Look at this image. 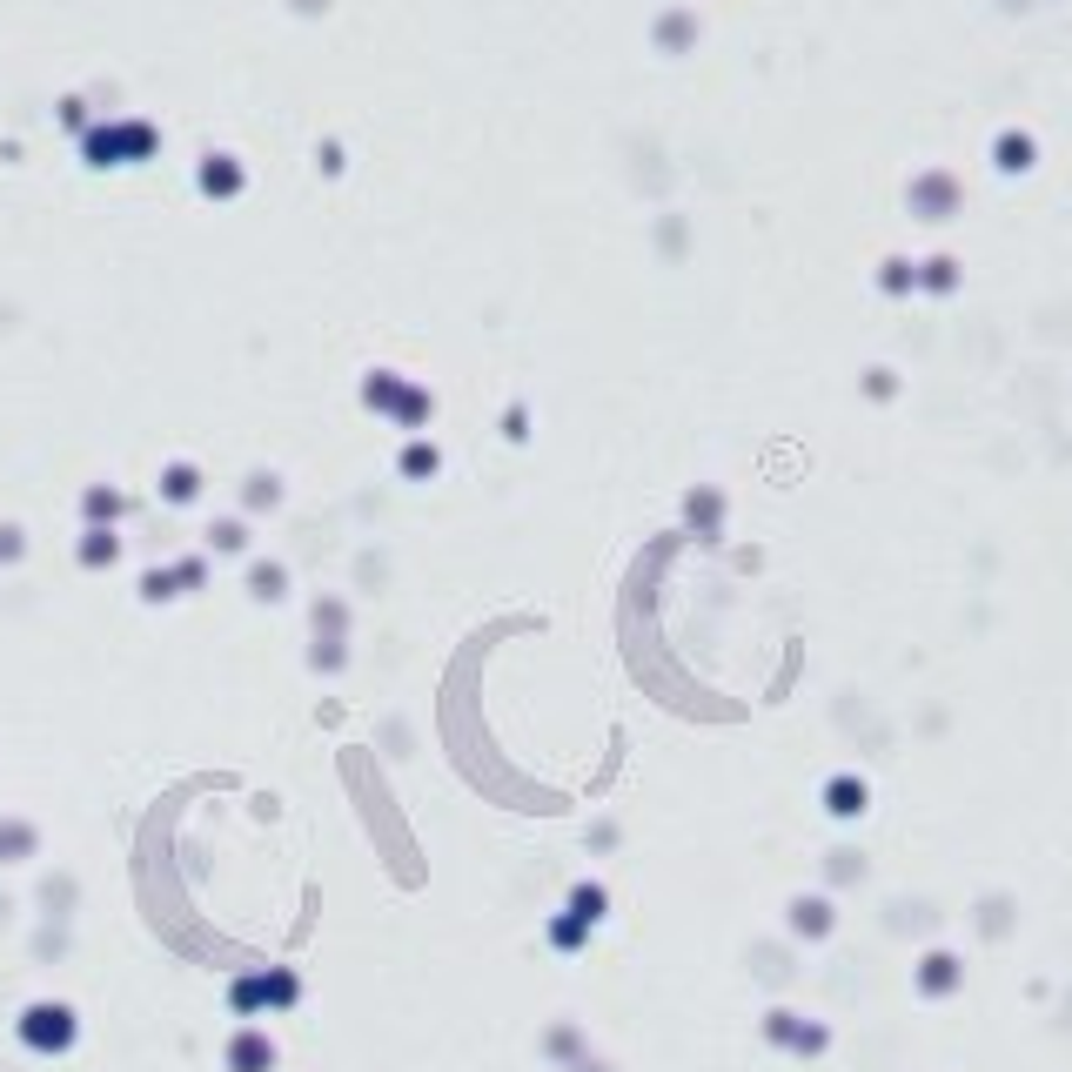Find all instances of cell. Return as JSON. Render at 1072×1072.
Here are the masks:
<instances>
[]
</instances>
